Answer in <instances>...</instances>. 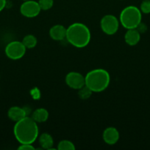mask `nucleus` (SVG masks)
<instances>
[{
  "label": "nucleus",
  "instance_id": "obj_14",
  "mask_svg": "<svg viewBox=\"0 0 150 150\" xmlns=\"http://www.w3.org/2000/svg\"><path fill=\"white\" fill-rule=\"evenodd\" d=\"M32 118L37 123H43L47 121L49 118V112L46 108H39L33 111Z\"/></svg>",
  "mask_w": 150,
  "mask_h": 150
},
{
  "label": "nucleus",
  "instance_id": "obj_16",
  "mask_svg": "<svg viewBox=\"0 0 150 150\" xmlns=\"http://www.w3.org/2000/svg\"><path fill=\"white\" fill-rule=\"evenodd\" d=\"M57 149L59 150H74L75 146L69 140H63L59 142L57 145Z\"/></svg>",
  "mask_w": 150,
  "mask_h": 150
},
{
  "label": "nucleus",
  "instance_id": "obj_11",
  "mask_svg": "<svg viewBox=\"0 0 150 150\" xmlns=\"http://www.w3.org/2000/svg\"><path fill=\"white\" fill-rule=\"evenodd\" d=\"M141 40V33L137 29H127L124 35V40L127 45L134 46L139 42Z\"/></svg>",
  "mask_w": 150,
  "mask_h": 150
},
{
  "label": "nucleus",
  "instance_id": "obj_15",
  "mask_svg": "<svg viewBox=\"0 0 150 150\" xmlns=\"http://www.w3.org/2000/svg\"><path fill=\"white\" fill-rule=\"evenodd\" d=\"M22 42L26 48H33L34 47L36 46L38 40L34 35H27L23 38Z\"/></svg>",
  "mask_w": 150,
  "mask_h": 150
},
{
  "label": "nucleus",
  "instance_id": "obj_9",
  "mask_svg": "<svg viewBox=\"0 0 150 150\" xmlns=\"http://www.w3.org/2000/svg\"><path fill=\"white\" fill-rule=\"evenodd\" d=\"M119 132L116 127H108L104 130L102 134V139L106 144L109 145H113L119 140Z\"/></svg>",
  "mask_w": 150,
  "mask_h": 150
},
{
  "label": "nucleus",
  "instance_id": "obj_1",
  "mask_svg": "<svg viewBox=\"0 0 150 150\" xmlns=\"http://www.w3.org/2000/svg\"><path fill=\"white\" fill-rule=\"evenodd\" d=\"M13 134L20 144H33L39 135L38 123L32 117H25L16 122L13 127Z\"/></svg>",
  "mask_w": 150,
  "mask_h": 150
},
{
  "label": "nucleus",
  "instance_id": "obj_3",
  "mask_svg": "<svg viewBox=\"0 0 150 150\" xmlns=\"http://www.w3.org/2000/svg\"><path fill=\"white\" fill-rule=\"evenodd\" d=\"M85 86L93 92H101L108 87L110 76L104 69L97 68L88 72L85 76Z\"/></svg>",
  "mask_w": 150,
  "mask_h": 150
},
{
  "label": "nucleus",
  "instance_id": "obj_7",
  "mask_svg": "<svg viewBox=\"0 0 150 150\" xmlns=\"http://www.w3.org/2000/svg\"><path fill=\"white\" fill-rule=\"evenodd\" d=\"M41 9L38 1L33 0H26L20 7V12L22 16L26 18H34L38 16Z\"/></svg>",
  "mask_w": 150,
  "mask_h": 150
},
{
  "label": "nucleus",
  "instance_id": "obj_5",
  "mask_svg": "<svg viewBox=\"0 0 150 150\" xmlns=\"http://www.w3.org/2000/svg\"><path fill=\"white\" fill-rule=\"evenodd\" d=\"M26 48L20 41H12L5 47L4 52L9 59L18 60L21 59L26 53Z\"/></svg>",
  "mask_w": 150,
  "mask_h": 150
},
{
  "label": "nucleus",
  "instance_id": "obj_17",
  "mask_svg": "<svg viewBox=\"0 0 150 150\" xmlns=\"http://www.w3.org/2000/svg\"><path fill=\"white\" fill-rule=\"evenodd\" d=\"M93 92L85 85L83 87H82L81 89H79V92H78V95H79V98L81 99H83V100H87L92 95Z\"/></svg>",
  "mask_w": 150,
  "mask_h": 150
},
{
  "label": "nucleus",
  "instance_id": "obj_20",
  "mask_svg": "<svg viewBox=\"0 0 150 150\" xmlns=\"http://www.w3.org/2000/svg\"><path fill=\"white\" fill-rule=\"evenodd\" d=\"M18 149L19 150H34L35 148L32 144H21Z\"/></svg>",
  "mask_w": 150,
  "mask_h": 150
},
{
  "label": "nucleus",
  "instance_id": "obj_22",
  "mask_svg": "<svg viewBox=\"0 0 150 150\" xmlns=\"http://www.w3.org/2000/svg\"><path fill=\"white\" fill-rule=\"evenodd\" d=\"M6 4H7V1L6 0H0V12L2 11L6 7Z\"/></svg>",
  "mask_w": 150,
  "mask_h": 150
},
{
  "label": "nucleus",
  "instance_id": "obj_13",
  "mask_svg": "<svg viewBox=\"0 0 150 150\" xmlns=\"http://www.w3.org/2000/svg\"><path fill=\"white\" fill-rule=\"evenodd\" d=\"M39 144L42 149H51L54 145V139L52 136L48 133H44L40 135L39 138Z\"/></svg>",
  "mask_w": 150,
  "mask_h": 150
},
{
  "label": "nucleus",
  "instance_id": "obj_4",
  "mask_svg": "<svg viewBox=\"0 0 150 150\" xmlns=\"http://www.w3.org/2000/svg\"><path fill=\"white\" fill-rule=\"evenodd\" d=\"M142 21V13L135 6H127L122 10L119 16V22L125 29H136Z\"/></svg>",
  "mask_w": 150,
  "mask_h": 150
},
{
  "label": "nucleus",
  "instance_id": "obj_12",
  "mask_svg": "<svg viewBox=\"0 0 150 150\" xmlns=\"http://www.w3.org/2000/svg\"><path fill=\"white\" fill-rule=\"evenodd\" d=\"M7 116L10 120L16 122L26 117V112L23 108L19 106H13L9 108L7 111Z\"/></svg>",
  "mask_w": 150,
  "mask_h": 150
},
{
  "label": "nucleus",
  "instance_id": "obj_2",
  "mask_svg": "<svg viewBox=\"0 0 150 150\" xmlns=\"http://www.w3.org/2000/svg\"><path fill=\"white\" fill-rule=\"evenodd\" d=\"M91 31L82 23H74L67 28L66 39L68 42L76 48H84L91 41Z\"/></svg>",
  "mask_w": 150,
  "mask_h": 150
},
{
  "label": "nucleus",
  "instance_id": "obj_21",
  "mask_svg": "<svg viewBox=\"0 0 150 150\" xmlns=\"http://www.w3.org/2000/svg\"><path fill=\"white\" fill-rule=\"evenodd\" d=\"M136 29L141 34L144 33V32L147 30V26L145 24V23L141 22V23L138 24V26L136 27Z\"/></svg>",
  "mask_w": 150,
  "mask_h": 150
},
{
  "label": "nucleus",
  "instance_id": "obj_18",
  "mask_svg": "<svg viewBox=\"0 0 150 150\" xmlns=\"http://www.w3.org/2000/svg\"><path fill=\"white\" fill-rule=\"evenodd\" d=\"M38 2L41 10H48L53 7L54 0H39Z\"/></svg>",
  "mask_w": 150,
  "mask_h": 150
},
{
  "label": "nucleus",
  "instance_id": "obj_6",
  "mask_svg": "<svg viewBox=\"0 0 150 150\" xmlns=\"http://www.w3.org/2000/svg\"><path fill=\"white\" fill-rule=\"evenodd\" d=\"M100 26L104 34L113 35L119 30V21L113 15H106L101 19Z\"/></svg>",
  "mask_w": 150,
  "mask_h": 150
},
{
  "label": "nucleus",
  "instance_id": "obj_23",
  "mask_svg": "<svg viewBox=\"0 0 150 150\" xmlns=\"http://www.w3.org/2000/svg\"><path fill=\"white\" fill-rule=\"evenodd\" d=\"M23 1H26V0H23Z\"/></svg>",
  "mask_w": 150,
  "mask_h": 150
},
{
  "label": "nucleus",
  "instance_id": "obj_19",
  "mask_svg": "<svg viewBox=\"0 0 150 150\" xmlns=\"http://www.w3.org/2000/svg\"><path fill=\"white\" fill-rule=\"evenodd\" d=\"M139 9L141 13L144 14L150 13V0H143Z\"/></svg>",
  "mask_w": 150,
  "mask_h": 150
},
{
  "label": "nucleus",
  "instance_id": "obj_10",
  "mask_svg": "<svg viewBox=\"0 0 150 150\" xmlns=\"http://www.w3.org/2000/svg\"><path fill=\"white\" fill-rule=\"evenodd\" d=\"M67 29L61 24H56L49 29V36L56 41H61L66 38Z\"/></svg>",
  "mask_w": 150,
  "mask_h": 150
},
{
  "label": "nucleus",
  "instance_id": "obj_8",
  "mask_svg": "<svg viewBox=\"0 0 150 150\" xmlns=\"http://www.w3.org/2000/svg\"><path fill=\"white\" fill-rule=\"evenodd\" d=\"M66 83L68 86L73 89H81L85 85V76L78 72H70L66 76Z\"/></svg>",
  "mask_w": 150,
  "mask_h": 150
}]
</instances>
